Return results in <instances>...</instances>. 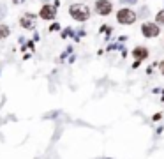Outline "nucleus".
<instances>
[{"label": "nucleus", "mask_w": 164, "mask_h": 159, "mask_svg": "<svg viewBox=\"0 0 164 159\" xmlns=\"http://www.w3.org/2000/svg\"><path fill=\"white\" fill-rule=\"evenodd\" d=\"M69 14L76 21H87L90 18V9L87 5H83V4H73L69 7Z\"/></svg>", "instance_id": "nucleus-1"}, {"label": "nucleus", "mask_w": 164, "mask_h": 159, "mask_svg": "<svg viewBox=\"0 0 164 159\" xmlns=\"http://www.w3.org/2000/svg\"><path fill=\"white\" fill-rule=\"evenodd\" d=\"M136 13L134 11H131L127 7H124V9H120L118 13H117V21L118 23H122V25H132L134 21H136Z\"/></svg>", "instance_id": "nucleus-2"}, {"label": "nucleus", "mask_w": 164, "mask_h": 159, "mask_svg": "<svg viewBox=\"0 0 164 159\" xmlns=\"http://www.w3.org/2000/svg\"><path fill=\"white\" fill-rule=\"evenodd\" d=\"M159 25H155V23H150V21H145L143 25H141V34L145 36L146 39H152V37H157L159 36Z\"/></svg>", "instance_id": "nucleus-3"}, {"label": "nucleus", "mask_w": 164, "mask_h": 159, "mask_svg": "<svg viewBox=\"0 0 164 159\" xmlns=\"http://www.w3.org/2000/svg\"><path fill=\"white\" fill-rule=\"evenodd\" d=\"M95 11H97V14H101V16H108L109 13L113 11V5H111L109 0H97V2H95Z\"/></svg>", "instance_id": "nucleus-4"}, {"label": "nucleus", "mask_w": 164, "mask_h": 159, "mask_svg": "<svg viewBox=\"0 0 164 159\" xmlns=\"http://www.w3.org/2000/svg\"><path fill=\"white\" fill-rule=\"evenodd\" d=\"M39 14H41V18H42V20H53L55 14H56V11H55L53 5H42Z\"/></svg>", "instance_id": "nucleus-5"}, {"label": "nucleus", "mask_w": 164, "mask_h": 159, "mask_svg": "<svg viewBox=\"0 0 164 159\" xmlns=\"http://www.w3.org/2000/svg\"><path fill=\"white\" fill-rule=\"evenodd\" d=\"M132 55H134V59L136 60H145L146 57H148V50H146L145 46H136L134 50H132Z\"/></svg>", "instance_id": "nucleus-6"}, {"label": "nucleus", "mask_w": 164, "mask_h": 159, "mask_svg": "<svg viewBox=\"0 0 164 159\" xmlns=\"http://www.w3.org/2000/svg\"><path fill=\"white\" fill-rule=\"evenodd\" d=\"M19 23H21L23 28H32V27L36 25V18H34L32 14H25V16L19 20Z\"/></svg>", "instance_id": "nucleus-7"}, {"label": "nucleus", "mask_w": 164, "mask_h": 159, "mask_svg": "<svg viewBox=\"0 0 164 159\" xmlns=\"http://www.w3.org/2000/svg\"><path fill=\"white\" fill-rule=\"evenodd\" d=\"M9 36V27L7 25H0V39H5Z\"/></svg>", "instance_id": "nucleus-8"}, {"label": "nucleus", "mask_w": 164, "mask_h": 159, "mask_svg": "<svg viewBox=\"0 0 164 159\" xmlns=\"http://www.w3.org/2000/svg\"><path fill=\"white\" fill-rule=\"evenodd\" d=\"M155 21H157L159 25H164V9L157 13V16H155Z\"/></svg>", "instance_id": "nucleus-9"}, {"label": "nucleus", "mask_w": 164, "mask_h": 159, "mask_svg": "<svg viewBox=\"0 0 164 159\" xmlns=\"http://www.w3.org/2000/svg\"><path fill=\"white\" fill-rule=\"evenodd\" d=\"M159 67H161V73H163V74H164V60H163V62H161V64H159Z\"/></svg>", "instance_id": "nucleus-10"}, {"label": "nucleus", "mask_w": 164, "mask_h": 159, "mask_svg": "<svg viewBox=\"0 0 164 159\" xmlns=\"http://www.w3.org/2000/svg\"><path fill=\"white\" fill-rule=\"evenodd\" d=\"M124 2H127V4H132V2H136V0H124Z\"/></svg>", "instance_id": "nucleus-11"}]
</instances>
